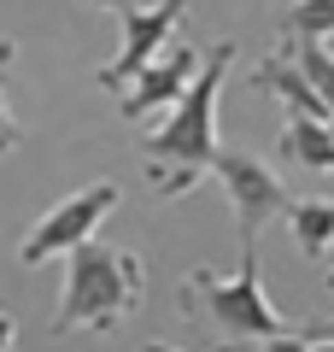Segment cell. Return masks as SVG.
<instances>
[{
	"mask_svg": "<svg viewBox=\"0 0 334 352\" xmlns=\"http://www.w3.org/2000/svg\"><path fill=\"white\" fill-rule=\"evenodd\" d=\"M229 65H235V41H211L194 88H188V100L176 106L159 129L141 135V153H147V164H153V188H159L164 200L199 188L211 176V164H217V153H223V141H217V94H223Z\"/></svg>",
	"mask_w": 334,
	"mask_h": 352,
	"instance_id": "1",
	"label": "cell"
},
{
	"mask_svg": "<svg viewBox=\"0 0 334 352\" xmlns=\"http://www.w3.org/2000/svg\"><path fill=\"white\" fill-rule=\"evenodd\" d=\"M12 340H18V323H12V311L0 305V352H12Z\"/></svg>",
	"mask_w": 334,
	"mask_h": 352,
	"instance_id": "15",
	"label": "cell"
},
{
	"mask_svg": "<svg viewBox=\"0 0 334 352\" xmlns=\"http://www.w3.org/2000/svg\"><path fill=\"white\" fill-rule=\"evenodd\" d=\"M247 82L258 88V94H270V100H282L287 118H317V124H329V118H334L329 100L311 88V76L293 65V53H270V59H264L258 71L247 76Z\"/></svg>",
	"mask_w": 334,
	"mask_h": 352,
	"instance_id": "8",
	"label": "cell"
},
{
	"mask_svg": "<svg viewBox=\"0 0 334 352\" xmlns=\"http://www.w3.org/2000/svg\"><path fill=\"white\" fill-rule=\"evenodd\" d=\"M147 294V270L129 247H106V241H88L71 252L65 264V300L53 317V335H76V329H94L111 335Z\"/></svg>",
	"mask_w": 334,
	"mask_h": 352,
	"instance_id": "2",
	"label": "cell"
},
{
	"mask_svg": "<svg viewBox=\"0 0 334 352\" xmlns=\"http://www.w3.org/2000/svg\"><path fill=\"white\" fill-rule=\"evenodd\" d=\"M211 176H217L223 194H229V212H235L241 247H258V229L293 206V194L282 188V176H276L258 153H247V147H223L217 164H211Z\"/></svg>",
	"mask_w": 334,
	"mask_h": 352,
	"instance_id": "4",
	"label": "cell"
},
{
	"mask_svg": "<svg viewBox=\"0 0 334 352\" xmlns=\"http://www.w3.org/2000/svg\"><path fill=\"white\" fill-rule=\"evenodd\" d=\"M88 6H106V12H118V18H129L141 6V0H88Z\"/></svg>",
	"mask_w": 334,
	"mask_h": 352,
	"instance_id": "16",
	"label": "cell"
},
{
	"mask_svg": "<svg viewBox=\"0 0 334 352\" xmlns=\"http://www.w3.org/2000/svg\"><path fill=\"white\" fill-rule=\"evenodd\" d=\"M194 294L199 311L217 323L223 340H235V346H247V340H276L287 335V317L270 305V294H264V276H258V247H241V270L235 276H217V270H188L182 282V300Z\"/></svg>",
	"mask_w": 334,
	"mask_h": 352,
	"instance_id": "3",
	"label": "cell"
},
{
	"mask_svg": "<svg viewBox=\"0 0 334 352\" xmlns=\"http://www.w3.org/2000/svg\"><path fill=\"white\" fill-rule=\"evenodd\" d=\"M282 159L299 164V170H334V129L317 124V118H287Z\"/></svg>",
	"mask_w": 334,
	"mask_h": 352,
	"instance_id": "10",
	"label": "cell"
},
{
	"mask_svg": "<svg viewBox=\"0 0 334 352\" xmlns=\"http://www.w3.org/2000/svg\"><path fill=\"white\" fill-rule=\"evenodd\" d=\"M147 352H182V346H170V340H147Z\"/></svg>",
	"mask_w": 334,
	"mask_h": 352,
	"instance_id": "18",
	"label": "cell"
},
{
	"mask_svg": "<svg viewBox=\"0 0 334 352\" xmlns=\"http://www.w3.org/2000/svg\"><path fill=\"white\" fill-rule=\"evenodd\" d=\"M293 65L311 76V88H317L322 100H329V112H334V53H329V41H305L299 36L293 41Z\"/></svg>",
	"mask_w": 334,
	"mask_h": 352,
	"instance_id": "11",
	"label": "cell"
},
{
	"mask_svg": "<svg viewBox=\"0 0 334 352\" xmlns=\"http://www.w3.org/2000/svg\"><path fill=\"white\" fill-rule=\"evenodd\" d=\"M118 200H124V188H118V182H94V188L65 194V200L24 235L18 258H24V264H47V258H59V252L71 258L76 247H88V241L100 235V223L118 212Z\"/></svg>",
	"mask_w": 334,
	"mask_h": 352,
	"instance_id": "5",
	"label": "cell"
},
{
	"mask_svg": "<svg viewBox=\"0 0 334 352\" xmlns=\"http://www.w3.org/2000/svg\"><path fill=\"white\" fill-rule=\"evenodd\" d=\"M199 65H205V53H199L194 41L176 36L170 47H164L159 59H153L147 71L135 76V88H129L124 100H118V112H124L129 124H135V118H153V112H176V106L188 100V88H194Z\"/></svg>",
	"mask_w": 334,
	"mask_h": 352,
	"instance_id": "7",
	"label": "cell"
},
{
	"mask_svg": "<svg viewBox=\"0 0 334 352\" xmlns=\"http://www.w3.org/2000/svg\"><path fill=\"white\" fill-rule=\"evenodd\" d=\"M12 59H18V41L0 36V71H6ZM18 147H24V129H18V112L6 106V88H0V153H18Z\"/></svg>",
	"mask_w": 334,
	"mask_h": 352,
	"instance_id": "13",
	"label": "cell"
},
{
	"mask_svg": "<svg viewBox=\"0 0 334 352\" xmlns=\"http://www.w3.org/2000/svg\"><path fill=\"white\" fill-rule=\"evenodd\" d=\"M258 352H317V346H311V335H293V329H287V335H276V340H264Z\"/></svg>",
	"mask_w": 334,
	"mask_h": 352,
	"instance_id": "14",
	"label": "cell"
},
{
	"mask_svg": "<svg viewBox=\"0 0 334 352\" xmlns=\"http://www.w3.org/2000/svg\"><path fill=\"white\" fill-rule=\"evenodd\" d=\"M182 6H188V0H153V6H135V12L124 18V47H118L111 65L94 71V88H106V94L124 100L129 88H135V76L176 41V30H182Z\"/></svg>",
	"mask_w": 334,
	"mask_h": 352,
	"instance_id": "6",
	"label": "cell"
},
{
	"mask_svg": "<svg viewBox=\"0 0 334 352\" xmlns=\"http://www.w3.org/2000/svg\"><path fill=\"white\" fill-rule=\"evenodd\" d=\"M282 24L293 30V41L299 36L322 41V36H334V0H299V6H287V12H282Z\"/></svg>",
	"mask_w": 334,
	"mask_h": 352,
	"instance_id": "12",
	"label": "cell"
},
{
	"mask_svg": "<svg viewBox=\"0 0 334 352\" xmlns=\"http://www.w3.org/2000/svg\"><path fill=\"white\" fill-rule=\"evenodd\" d=\"M287 229H293V247L305 258H329V247H334V194L293 200L287 206Z\"/></svg>",
	"mask_w": 334,
	"mask_h": 352,
	"instance_id": "9",
	"label": "cell"
},
{
	"mask_svg": "<svg viewBox=\"0 0 334 352\" xmlns=\"http://www.w3.org/2000/svg\"><path fill=\"white\" fill-rule=\"evenodd\" d=\"M311 346H317V352H334V340H311Z\"/></svg>",
	"mask_w": 334,
	"mask_h": 352,
	"instance_id": "19",
	"label": "cell"
},
{
	"mask_svg": "<svg viewBox=\"0 0 334 352\" xmlns=\"http://www.w3.org/2000/svg\"><path fill=\"white\" fill-rule=\"evenodd\" d=\"M287 6H299V0H287Z\"/></svg>",
	"mask_w": 334,
	"mask_h": 352,
	"instance_id": "21",
	"label": "cell"
},
{
	"mask_svg": "<svg viewBox=\"0 0 334 352\" xmlns=\"http://www.w3.org/2000/svg\"><path fill=\"white\" fill-rule=\"evenodd\" d=\"M311 340H334V323H317V329H305Z\"/></svg>",
	"mask_w": 334,
	"mask_h": 352,
	"instance_id": "17",
	"label": "cell"
},
{
	"mask_svg": "<svg viewBox=\"0 0 334 352\" xmlns=\"http://www.w3.org/2000/svg\"><path fill=\"white\" fill-rule=\"evenodd\" d=\"M329 294H334V270H329Z\"/></svg>",
	"mask_w": 334,
	"mask_h": 352,
	"instance_id": "20",
	"label": "cell"
}]
</instances>
